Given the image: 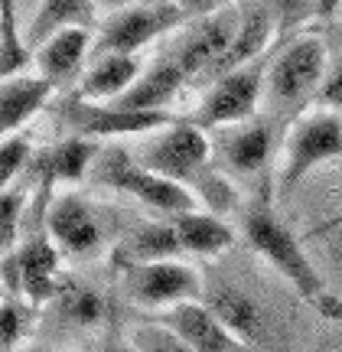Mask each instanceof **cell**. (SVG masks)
<instances>
[{
  "label": "cell",
  "mask_w": 342,
  "mask_h": 352,
  "mask_svg": "<svg viewBox=\"0 0 342 352\" xmlns=\"http://www.w3.org/2000/svg\"><path fill=\"white\" fill-rule=\"evenodd\" d=\"M186 82H190V72L183 69L176 52H166L157 63H150V69L114 104L130 108V111H166V104L186 88Z\"/></svg>",
  "instance_id": "cell-16"
},
{
  "label": "cell",
  "mask_w": 342,
  "mask_h": 352,
  "mask_svg": "<svg viewBox=\"0 0 342 352\" xmlns=\"http://www.w3.org/2000/svg\"><path fill=\"white\" fill-rule=\"evenodd\" d=\"M95 16H98V3H95V0H43L36 16H33V23H30L26 43H30V46H43L52 33L69 30V26H85V30H91V26H95Z\"/></svg>",
  "instance_id": "cell-23"
},
{
  "label": "cell",
  "mask_w": 342,
  "mask_h": 352,
  "mask_svg": "<svg viewBox=\"0 0 342 352\" xmlns=\"http://www.w3.org/2000/svg\"><path fill=\"white\" fill-rule=\"evenodd\" d=\"M261 101H264V72L244 65L238 72H228V76H218L209 82L190 121L203 131L231 127L258 118Z\"/></svg>",
  "instance_id": "cell-10"
},
{
  "label": "cell",
  "mask_w": 342,
  "mask_h": 352,
  "mask_svg": "<svg viewBox=\"0 0 342 352\" xmlns=\"http://www.w3.org/2000/svg\"><path fill=\"white\" fill-rule=\"evenodd\" d=\"M183 254L179 235L173 222H150V226H140L130 239L124 241V248L117 252V261H166V258H176Z\"/></svg>",
  "instance_id": "cell-25"
},
{
  "label": "cell",
  "mask_w": 342,
  "mask_h": 352,
  "mask_svg": "<svg viewBox=\"0 0 342 352\" xmlns=\"http://www.w3.org/2000/svg\"><path fill=\"white\" fill-rule=\"evenodd\" d=\"M241 235H244V241H248L254 252L261 254L304 300L313 303L326 294V290H323V277L317 274V267H313L310 258L304 254L297 235L287 228V222H280L277 212H274L267 202H258V206H251V209L244 212V219H241Z\"/></svg>",
  "instance_id": "cell-3"
},
{
  "label": "cell",
  "mask_w": 342,
  "mask_h": 352,
  "mask_svg": "<svg viewBox=\"0 0 342 352\" xmlns=\"http://www.w3.org/2000/svg\"><path fill=\"white\" fill-rule=\"evenodd\" d=\"M3 16H0V72L3 78L10 76H23L30 63H33V52L30 43H23L20 36V26H16V10H13V0H0Z\"/></svg>",
  "instance_id": "cell-26"
},
{
  "label": "cell",
  "mask_w": 342,
  "mask_h": 352,
  "mask_svg": "<svg viewBox=\"0 0 342 352\" xmlns=\"http://www.w3.org/2000/svg\"><path fill=\"white\" fill-rule=\"evenodd\" d=\"M140 316H147L153 323L173 329L179 340H186L196 352H244V342L205 307V300L176 303V307H170V310L140 314Z\"/></svg>",
  "instance_id": "cell-12"
},
{
  "label": "cell",
  "mask_w": 342,
  "mask_h": 352,
  "mask_svg": "<svg viewBox=\"0 0 342 352\" xmlns=\"http://www.w3.org/2000/svg\"><path fill=\"white\" fill-rule=\"evenodd\" d=\"M56 88L46 76H10L3 78V85H0V121H3V134H16V131H23L33 118H36L43 108H46V101L56 95Z\"/></svg>",
  "instance_id": "cell-17"
},
{
  "label": "cell",
  "mask_w": 342,
  "mask_h": 352,
  "mask_svg": "<svg viewBox=\"0 0 342 352\" xmlns=\"http://www.w3.org/2000/svg\"><path fill=\"white\" fill-rule=\"evenodd\" d=\"M134 160L140 166H147L153 173L173 179L179 186H186L196 192V186H205V202H216L212 192L222 189L218 176H209V164H212V140L205 138L203 127H196L192 121H173L163 131H153L134 153Z\"/></svg>",
  "instance_id": "cell-1"
},
{
  "label": "cell",
  "mask_w": 342,
  "mask_h": 352,
  "mask_svg": "<svg viewBox=\"0 0 342 352\" xmlns=\"http://www.w3.org/2000/svg\"><path fill=\"white\" fill-rule=\"evenodd\" d=\"M186 20V13L176 0H150V3H130L124 10H114L102 20L98 39H95V56L108 52H124L137 56L147 43L166 36Z\"/></svg>",
  "instance_id": "cell-7"
},
{
  "label": "cell",
  "mask_w": 342,
  "mask_h": 352,
  "mask_svg": "<svg viewBox=\"0 0 342 352\" xmlns=\"http://www.w3.org/2000/svg\"><path fill=\"white\" fill-rule=\"evenodd\" d=\"M241 26V10L235 7H225L218 13H209V16H199V23L192 26L186 39L179 43L176 59L183 63V69L190 72L192 78H209L212 69L222 63V56L228 52V46L235 43V33Z\"/></svg>",
  "instance_id": "cell-11"
},
{
  "label": "cell",
  "mask_w": 342,
  "mask_h": 352,
  "mask_svg": "<svg viewBox=\"0 0 342 352\" xmlns=\"http://www.w3.org/2000/svg\"><path fill=\"white\" fill-rule=\"evenodd\" d=\"M98 179L104 186L124 192L130 199H137L140 206H147L160 215H179V212H192V209H203L199 206V196L192 189L179 186L166 176L153 173L147 166H140L130 153L124 151H108L104 157H98Z\"/></svg>",
  "instance_id": "cell-6"
},
{
  "label": "cell",
  "mask_w": 342,
  "mask_h": 352,
  "mask_svg": "<svg viewBox=\"0 0 342 352\" xmlns=\"http://www.w3.org/2000/svg\"><path fill=\"white\" fill-rule=\"evenodd\" d=\"M52 314L69 329H95L108 316V300L89 284H65L52 300Z\"/></svg>",
  "instance_id": "cell-24"
},
{
  "label": "cell",
  "mask_w": 342,
  "mask_h": 352,
  "mask_svg": "<svg viewBox=\"0 0 342 352\" xmlns=\"http://www.w3.org/2000/svg\"><path fill=\"white\" fill-rule=\"evenodd\" d=\"M127 336L137 346V352H196L186 340H179L173 329L160 327L147 316H137V323L127 329Z\"/></svg>",
  "instance_id": "cell-28"
},
{
  "label": "cell",
  "mask_w": 342,
  "mask_h": 352,
  "mask_svg": "<svg viewBox=\"0 0 342 352\" xmlns=\"http://www.w3.org/2000/svg\"><path fill=\"white\" fill-rule=\"evenodd\" d=\"M319 101H323V108H332V111L342 114V59L332 65V72L326 76V82H323Z\"/></svg>",
  "instance_id": "cell-32"
},
{
  "label": "cell",
  "mask_w": 342,
  "mask_h": 352,
  "mask_svg": "<svg viewBox=\"0 0 342 352\" xmlns=\"http://www.w3.org/2000/svg\"><path fill=\"white\" fill-rule=\"evenodd\" d=\"M170 222L176 228L183 254H196V258H218V254L231 248L235 232L231 226H225L216 212L209 209H192V212L170 215Z\"/></svg>",
  "instance_id": "cell-22"
},
{
  "label": "cell",
  "mask_w": 342,
  "mask_h": 352,
  "mask_svg": "<svg viewBox=\"0 0 342 352\" xmlns=\"http://www.w3.org/2000/svg\"><path fill=\"white\" fill-rule=\"evenodd\" d=\"M212 147L218 153V164L225 166L228 173H258L274 151V127L267 118H251V121H241V124L222 127V134Z\"/></svg>",
  "instance_id": "cell-15"
},
{
  "label": "cell",
  "mask_w": 342,
  "mask_h": 352,
  "mask_svg": "<svg viewBox=\"0 0 342 352\" xmlns=\"http://www.w3.org/2000/svg\"><path fill=\"white\" fill-rule=\"evenodd\" d=\"M140 76L144 72H140L137 56H124V52L95 56L78 82V95L89 101H117L124 91H130V85Z\"/></svg>",
  "instance_id": "cell-19"
},
{
  "label": "cell",
  "mask_w": 342,
  "mask_h": 352,
  "mask_svg": "<svg viewBox=\"0 0 342 352\" xmlns=\"http://www.w3.org/2000/svg\"><path fill=\"white\" fill-rule=\"evenodd\" d=\"M313 307L319 310L323 320H330L336 327H342V297H332V294H323L319 300H313Z\"/></svg>",
  "instance_id": "cell-35"
},
{
  "label": "cell",
  "mask_w": 342,
  "mask_h": 352,
  "mask_svg": "<svg viewBox=\"0 0 342 352\" xmlns=\"http://www.w3.org/2000/svg\"><path fill=\"white\" fill-rule=\"evenodd\" d=\"M186 16H209V13H218L228 7V0H176Z\"/></svg>",
  "instance_id": "cell-33"
},
{
  "label": "cell",
  "mask_w": 342,
  "mask_h": 352,
  "mask_svg": "<svg viewBox=\"0 0 342 352\" xmlns=\"http://www.w3.org/2000/svg\"><path fill=\"white\" fill-rule=\"evenodd\" d=\"M342 7V0H319V16H332Z\"/></svg>",
  "instance_id": "cell-37"
},
{
  "label": "cell",
  "mask_w": 342,
  "mask_h": 352,
  "mask_svg": "<svg viewBox=\"0 0 342 352\" xmlns=\"http://www.w3.org/2000/svg\"><path fill=\"white\" fill-rule=\"evenodd\" d=\"M0 323H3V352H13L16 346H23L26 336L36 329L39 307L33 300L20 297V294H7V297H3Z\"/></svg>",
  "instance_id": "cell-27"
},
{
  "label": "cell",
  "mask_w": 342,
  "mask_h": 352,
  "mask_svg": "<svg viewBox=\"0 0 342 352\" xmlns=\"http://www.w3.org/2000/svg\"><path fill=\"white\" fill-rule=\"evenodd\" d=\"M59 121L69 127V138H124V134H153L170 127L176 118L170 111H130L114 101L69 98L59 108Z\"/></svg>",
  "instance_id": "cell-8"
},
{
  "label": "cell",
  "mask_w": 342,
  "mask_h": 352,
  "mask_svg": "<svg viewBox=\"0 0 342 352\" xmlns=\"http://www.w3.org/2000/svg\"><path fill=\"white\" fill-rule=\"evenodd\" d=\"M336 157H342V114L332 108L300 114L284 144V164L277 179L280 196L293 192L317 166L330 164Z\"/></svg>",
  "instance_id": "cell-4"
},
{
  "label": "cell",
  "mask_w": 342,
  "mask_h": 352,
  "mask_svg": "<svg viewBox=\"0 0 342 352\" xmlns=\"http://www.w3.org/2000/svg\"><path fill=\"white\" fill-rule=\"evenodd\" d=\"M98 3V10H104V13H114V10H124V7H130L127 0H95Z\"/></svg>",
  "instance_id": "cell-36"
},
{
  "label": "cell",
  "mask_w": 342,
  "mask_h": 352,
  "mask_svg": "<svg viewBox=\"0 0 342 352\" xmlns=\"http://www.w3.org/2000/svg\"><path fill=\"white\" fill-rule=\"evenodd\" d=\"M62 252L52 245L49 232H39L33 239L20 241L13 252L3 254V287L7 294H20L36 307L52 303L65 287L62 271H59Z\"/></svg>",
  "instance_id": "cell-9"
},
{
  "label": "cell",
  "mask_w": 342,
  "mask_h": 352,
  "mask_svg": "<svg viewBox=\"0 0 342 352\" xmlns=\"http://www.w3.org/2000/svg\"><path fill=\"white\" fill-rule=\"evenodd\" d=\"M46 232L62 258H91L104 239L95 209L76 192H65L52 202V209L46 212Z\"/></svg>",
  "instance_id": "cell-13"
},
{
  "label": "cell",
  "mask_w": 342,
  "mask_h": 352,
  "mask_svg": "<svg viewBox=\"0 0 342 352\" xmlns=\"http://www.w3.org/2000/svg\"><path fill=\"white\" fill-rule=\"evenodd\" d=\"M33 160V144L23 131L16 134H3V147H0V183L13 186V179L23 173Z\"/></svg>",
  "instance_id": "cell-29"
},
{
  "label": "cell",
  "mask_w": 342,
  "mask_h": 352,
  "mask_svg": "<svg viewBox=\"0 0 342 352\" xmlns=\"http://www.w3.org/2000/svg\"><path fill=\"white\" fill-rule=\"evenodd\" d=\"M330 76L326 43L319 36H293L264 72V104L271 114H300L323 91Z\"/></svg>",
  "instance_id": "cell-2"
},
{
  "label": "cell",
  "mask_w": 342,
  "mask_h": 352,
  "mask_svg": "<svg viewBox=\"0 0 342 352\" xmlns=\"http://www.w3.org/2000/svg\"><path fill=\"white\" fill-rule=\"evenodd\" d=\"M23 212H26V189L3 186V235H0L3 254L13 252V245H16V235L23 228Z\"/></svg>",
  "instance_id": "cell-30"
},
{
  "label": "cell",
  "mask_w": 342,
  "mask_h": 352,
  "mask_svg": "<svg viewBox=\"0 0 342 352\" xmlns=\"http://www.w3.org/2000/svg\"><path fill=\"white\" fill-rule=\"evenodd\" d=\"M121 284L130 303H137L140 314L170 310L176 303L203 300L205 287L190 264L166 258V261H117Z\"/></svg>",
  "instance_id": "cell-5"
},
{
  "label": "cell",
  "mask_w": 342,
  "mask_h": 352,
  "mask_svg": "<svg viewBox=\"0 0 342 352\" xmlns=\"http://www.w3.org/2000/svg\"><path fill=\"white\" fill-rule=\"evenodd\" d=\"M98 164V140L91 138H65L56 147L36 157V176L43 183H78Z\"/></svg>",
  "instance_id": "cell-20"
},
{
  "label": "cell",
  "mask_w": 342,
  "mask_h": 352,
  "mask_svg": "<svg viewBox=\"0 0 342 352\" xmlns=\"http://www.w3.org/2000/svg\"><path fill=\"white\" fill-rule=\"evenodd\" d=\"M91 50V30L85 26H69L52 33L43 46L33 52V65L39 76H46L52 85H62L69 78H76L82 72V63Z\"/></svg>",
  "instance_id": "cell-18"
},
{
  "label": "cell",
  "mask_w": 342,
  "mask_h": 352,
  "mask_svg": "<svg viewBox=\"0 0 342 352\" xmlns=\"http://www.w3.org/2000/svg\"><path fill=\"white\" fill-rule=\"evenodd\" d=\"M274 39V16L267 10L264 3H258L251 10L241 13V26L235 33V43L228 46V52L222 56V63L212 69L209 82L218 76H228V72H238L244 65H251L261 52L267 50V43Z\"/></svg>",
  "instance_id": "cell-21"
},
{
  "label": "cell",
  "mask_w": 342,
  "mask_h": 352,
  "mask_svg": "<svg viewBox=\"0 0 342 352\" xmlns=\"http://www.w3.org/2000/svg\"><path fill=\"white\" fill-rule=\"evenodd\" d=\"M85 352H137V346L130 342V336H114V333H108V336H102L98 342H91Z\"/></svg>",
  "instance_id": "cell-34"
},
{
  "label": "cell",
  "mask_w": 342,
  "mask_h": 352,
  "mask_svg": "<svg viewBox=\"0 0 342 352\" xmlns=\"http://www.w3.org/2000/svg\"><path fill=\"white\" fill-rule=\"evenodd\" d=\"M203 300L241 342H248V346L271 342V320L251 294H244L235 284H212V287H205Z\"/></svg>",
  "instance_id": "cell-14"
},
{
  "label": "cell",
  "mask_w": 342,
  "mask_h": 352,
  "mask_svg": "<svg viewBox=\"0 0 342 352\" xmlns=\"http://www.w3.org/2000/svg\"><path fill=\"white\" fill-rule=\"evenodd\" d=\"M261 3L271 10L274 23L284 20L287 26H293V23H300V20H306L310 13L319 16V0H261Z\"/></svg>",
  "instance_id": "cell-31"
}]
</instances>
